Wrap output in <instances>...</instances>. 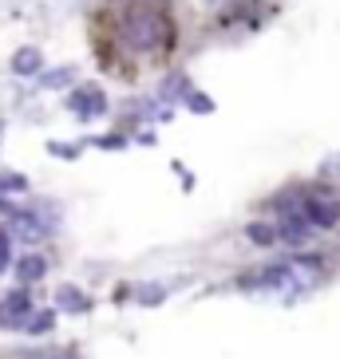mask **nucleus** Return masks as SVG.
Masks as SVG:
<instances>
[{
  "instance_id": "dca6fc26",
  "label": "nucleus",
  "mask_w": 340,
  "mask_h": 359,
  "mask_svg": "<svg viewBox=\"0 0 340 359\" xmlns=\"http://www.w3.org/2000/svg\"><path fill=\"white\" fill-rule=\"evenodd\" d=\"M48 150L55 158H79V147H72V142H48Z\"/></svg>"
},
{
  "instance_id": "9b49d317",
  "label": "nucleus",
  "mask_w": 340,
  "mask_h": 359,
  "mask_svg": "<svg viewBox=\"0 0 340 359\" xmlns=\"http://www.w3.org/2000/svg\"><path fill=\"white\" fill-rule=\"evenodd\" d=\"M28 190V178L24 174H0V198L4 194H24Z\"/></svg>"
},
{
  "instance_id": "9d476101",
  "label": "nucleus",
  "mask_w": 340,
  "mask_h": 359,
  "mask_svg": "<svg viewBox=\"0 0 340 359\" xmlns=\"http://www.w3.org/2000/svg\"><path fill=\"white\" fill-rule=\"evenodd\" d=\"M52 324H55V312H32V320H28V332L32 336H44V332H52Z\"/></svg>"
},
{
  "instance_id": "f8f14e48",
  "label": "nucleus",
  "mask_w": 340,
  "mask_h": 359,
  "mask_svg": "<svg viewBox=\"0 0 340 359\" xmlns=\"http://www.w3.org/2000/svg\"><path fill=\"white\" fill-rule=\"evenodd\" d=\"M281 233H285V241H293V245H297V241H305V233H308V225L301 222L297 213H293V217H289V222H285V229H281Z\"/></svg>"
},
{
  "instance_id": "39448f33",
  "label": "nucleus",
  "mask_w": 340,
  "mask_h": 359,
  "mask_svg": "<svg viewBox=\"0 0 340 359\" xmlns=\"http://www.w3.org/2000/svg\"><path fill=\"white\" fill-rule=\"evenodd\" d=\"M44 273H48V261L40 253H28L16 261V280L20 285H36V280H44Z\"/></svg>"
},
{
  "instance_id": "a211bd4d",
  "label": "nucleus",
  "mask_w": 340,
  "mask_h": 359,
  "mask_svg": "<svg viewBox=\"0 0 340 359\" xmlns=\"http://www.w3.org/2000/svg\"><path fill=\"white\" fill-rule=\"evenodd\" d=\"M0 135H4V127H0Z\"/></svg>"
},
{
  "instance_id": "f03ea898",
  "label": "nucleus",
  "mask_w": 340,
  "mask_h": 359,
  "mask_svg": "<svg viewBox=\"0 0 340 359\" xmlns=\"http://www.w3.org/2000/svg\"><path fill=\"white\" fill-rule=\"evenodd\" d=\"M297 217L305 225H320V229H332V225L340 222V205L332 198H325V194H305V198L297 201Z\"/></svg>"
},
{
  "instance_id": "f257e3e1",
  "label": "nucleus",
  "mask_w": 340,
  "mask_h": 359,
  "mask_svg": "<svg viewBox=\"0 0 340 359\" xmlns=\"http://www.w3.org/2000/svg\"><path fill=\"white\" fill-rule=\"evenodd\" d=\"M123 40L138 52H162L174 43V24L162 12V4H150V0H135L123 12Z\"/></svg>"
},
{
  "instance_id": "7ed1b4c3",
  "label": "nucleus",
  "mask_w": 340,
  "mask_h": 359,
  "mask_svg": "<svg viewBox=\"0 0 340 359\" xmlns=\"http://www.w3.org/2000/svg\"><path fill=\"white\" fill-rule=\"evenodd\" d=\"M32 316V304H28V288H16L0 300V327H24Z\"/></svg>"
},
{
  "instance_id": "6e6552de",
  "label": "nucleus",
  "mask_w": 340,
  "mask_h": 359,
  "mask_svg": "<svg viewBox=\"0 0 340 359\" xmlns=\"http://www.w3.org/2000/svg\"><path fill=\"white\" fill-rule=\"evenodd\" d=\"M12 229L20 233L24 241H40V237H44V225L36 222L32 213H12Z\"/></svg>"
},
{
  "instance_id": "f3484780",
  "label": "nucleus",
  "mask_w": 340,
  "mask_h": 359,
  "mask_svg": "<svg viewBox=\"0 0 340 359\" xmlns=\"http://www.w3.org/2000/svg\"><path fill=\"white\" fill-rule=\"evenodd\" d=\"M8 261H12V245H8V237L0 233V273L8 269Z\"/></svg>"
},
{
  "instance_id": "20e7f679",
  "label": "nucleus",
  "mask_w": 340,
  "mask_h": 359,
  "mask_svg": "<svg viewBox=\"0 0 340 359\" xmlns=\"http://www.w3.org/2000/svg\"><path fill=\"white\" fill-rule=\"evenodd\" d=\"M67 111H75L79 118H99L107 111V95L99 87H79L67 95Z\"/></svg>"
},
{
  "instance_id": "1a4fd4ad",
  "label": "nucleus",
  "mask_w": 340,
  "mask_h": 359,
  "mask_svg": "<svg viewBox=\"0 0 340 359\" xmlns=\"http://www.w3.org/2000/svg\"><path fill=\"white\" fill-rule=\"evenodd\" d=\"M75 79V67H55V72H44L40 75V87H48V91H60V87H67Z\"/></svg>"
},
{
  "instance_id": "423d86ee",
  "label": "nucleus",
  "mask_w": 340,
  "mask_h": 359,
  "mask_svg": "<svg viewBox=\"0 0 340 359\" xmlns=\"http://www.w3.org/2000/svg\"><path fill=\"white\" fill-rule=\"evenodd\" d=\"M40 64H44L40 48H16V52H12V72L16 75H36Z\"/></svg>"
},
{
  "instance_id": "2eb2a0df",
  "label": "nucleus",
  "mask_w": 340,
  "mask_h": 359,
  "mask_svg": "<svg viewBox=\"0 0 340 359\" xmlns=\"http://www.w3.org/2000/svg\"><path fill=\"white\" fill-rule=\"evenodd\" d=\"M186 103H190V111H202V115H210V111H214V99H206L202 91H190Z\"/></svg>"
},
{
  "instance_id": "0eeeda50",
  "label": "nucleus",
  "mask_w": 340,
  "mask_h": 359,
  "mask_svg": "<svg viewBox=\"0 0 340 359\" xmlns=\"http://www.w3.org/2000/svg\"><path fill=\"white\" fill-rule=\"evenodd\" d=\"M55 304L64 308V312H87V308H91V300H87V292H79V288L64 285L60 292H55Z\"/></svg>"
},
{
  "instance_id": "4468645a",
  "label": "nucleus",
  "mask_w": 340,
  "mask_h": 359,
  "mask_svg": "<svg viewBox=\"0 0 340 359\" xmlns=\"http://www.w3.org/2000/svg\"><path fill=\"white\" fill-rule=\"evenodd\" d=\"M138 304H159L162 296H166V288H159V285H147V288H138Z\"/></svg>"
},
{
  "instance_id": "ddd939ff",
  "label": "nucleus",
  "mask_w": 340,
  "mask_h": 359,
  "mask_svg": "<svg viewBox=\"0 0 340 359\" xmlns=\"http://www.w3.org/2000/svg\"><path fill=\"white\" fill-rule=\"evenodd\" d=\"M245 233H249V241H254V245H273V237H277L269 225H249Z\"/></svg>"
}]
</instances>
